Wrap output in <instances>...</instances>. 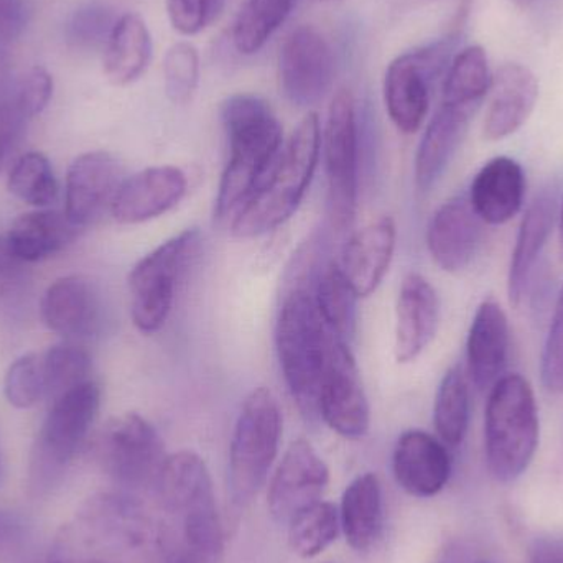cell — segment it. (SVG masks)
I'll use <instances>...</instances> for the list:
<instances>
[{
  "instance_id": "obj_35",
  "label": "cell",
  "mask_w": 563,
  "mask_h": 563,
  "mask_svg": "<svg viewBox=\"0 0 563 563\" xmlns=\"http://www.w3.org/2000/svg\"><path fill=\"white\" fill-rule=\"evenodd\" d=\"M42 366L45 397L49 400L91 380V356L73 343L49 347L42 357Z\"/></svg>"
},
{
  "instance_id": "obj_5",
  "label": "cell",
  "mask_w": 563,
  "mask_h": 563,
  "mask_svg": "<svg viewBox=\"0 0 563 563\" xmlns=\"http://www.w3.org/2000/svg\"><path fill=\"white\" fill-rule=\"evenodd\" d=\"M333 334L321 320L313 291L291 288L285 295L276 324V347L282 376L301 416L318 417L321 383Z\"/></svg>"
},
{
  "instance_id": "obj_17",
  "label": "cell",
  "mask_w": 563,
  "mask_h": 563,
  "mask_svg": "<svg viewBox=\"0 0 563 563\" xmlns=\"http://www.w3.org/2000/svg\"><path fill=\"white\" fill-rule=\"evenodd\" d=\"M124 181V172L114 155L96 151L79 155L68 168L65 187V214L78 230L96 223Z\"/></svg>"
},
{
  "instance_id": "obj_7",
  "label": "cell",
  "mask_w": 563,
  "mask_h": 563,
  "mask_svg": "<svg viewBox=\"0 0 563 563\" xmlns=\"http://www.w3.org/2000/svg\"><path fill=\"white\" fill-rule=\"evenodd\" d=\"M282 412L276 396L266 387L251 390L233 430L228 465V486L234 506L250 505L266 485L279 455Z\"/></svg>"
},
{
  "instance_id": "obj_36",
  "label": "cell",
  "mask_w": 563,
  "mask_h": 563,
  "mask_svg": "<svg viewBox=\"0 0 563 563\" xmlns=\"http://www.w3.org/2000/svg\"><path fill=\"white\" fill-rule=\"evenodd\" d=\"M9 191L23 203L46 208L58 198V181L48 158L40 152L22 155L9 175Z\"/></svg>"
},
{
  "instance_id": "obj_30",
  "label": "cell",
  "mask_w": 563,
  "mask_h": 563,
  "mask_svg": "<svg viewBox=\"0 0 563 563\" xmlns=\"http://www.w3.org/2000/svg\"><path fill=\"white\" fill-rule=\"evenodd\" d=\"M152 56V38L147 25L135 13L119 16L104 48V73L115 86L137 81Z\"/></svg>"
},
{
  "instance_id": "obj_2",
  "label": "cell",
  "mask_w": 563,
  "mask_h": 563,
  "mask_svg": "<svg viewBox=\"0 0 563 563\" xmlns=\"http://www.w3.org/2000/svg\"><path fill=\"white\" fill-rule=\"evenodd\" d=\"M221 122L230 158L221 175L214 218L233 220L247 198L263 184L282 152V125L260 96L234 95L221 104Z\"/></svg>"
},
{
  "instance_id": "obj_20",
  "label": "cell",
  "mask_w": 563,
  "mask_h": 563,
  "mask_svg": "<svg viewBox=\"0 0 563 563\" xmlns=\"http://www.w3.org/2000/svg\"><path fill=\"white\" fill-rule=\"evenodd\" d=\"M42 320L49 331L66 340H88L101 331L104 307L91 282L79 276L62 277L43 294Z\"/></svg>"
},
{
  "instance_id": "obj_25",
  "label": "cell",
  "mask_w": 563,
  "mask_h": 563,
  "mask_svg": "<svg viewBox=\"0 0 563 563\" xmlns=\"http://www.w3.org/2000/svg\"><path fill=\"white\" fill-rule=\"evenodd\" d=\"M558 191L555 187H548L536 195L522 217L508 273V295L512 307H519L528 295L536 266L558 221Z\"/></svg>"
},
{
  "instance_id": "obj_6",
  "label": "cell",
  "mask_w": 563,
  "mask_h": 563,
  "mask_svg": "<svg viewBox=\"0 0 563 563\" xmlns=\"http://www.w3.org/2000/svg\"><path fill=\"white\" fill-rule=\"evenodd\" d=\"M541 435L538 402L521 374L503 376L489 390L485 412L486 463L493 478L511 483L534 460Z\"/></svg>"
},
{
  "instance_id": "obj_29",
  "label": "cell",
  "mask_w": 563,
  "mask_h": 563,
  "mask_svg": "<svg viewBox=\"0 0 563 563\" xmlns=\"http://www.w3.org/2000/svg\"><path fill=\"white\" fill-rule=\"evenodd\" d=\"M78 233L65 213L42 210L16 218L5 236L19 260L35 264L62 253Z\"/></svg>"
},
{
  "instance_id": "obj_45",
  "label": "cell",
  "mask_w": 563,
  "mask_h": 563,
  "mask_svg": "<svg viewBox=\"0 0 563 563\" xmlns=\"http://www.w3.org/2000/svg\"><path fill=\"white\" fill-rule=\"evenodd\" d=\"M529 563H563V538L539 536L529 548Z\"/></svg>"
},
{
  "instance_id": "obj_1",
  "label": "cell",
  "mask_w": 563,
  "mask_h": 563,
  "mask_svg": "<svg viewBox=\"0 0 563 563\" xmlns=\"http://www.w3.org/2000/svg\"><path fill=\"white\" fill-rule=\"evenodd\" d=\"M155 493L168 518L157 534L165 563H221L223 528L205 460L188 450L168 455Z\"/></svg>"
},
{
  "instance_id": "obj_18",
  "label": "cell",
  "mask_w": 563,
  "mask_h": 563,
  "mask_svg": "<svg viewBox=\"0 0 563 563\" xmlns=\"http://www.w3.org/2000/svg\"><path fill=\"white\" fill-rule=\"evenodd\" d=\"M188 190V178L172 165L148 167L124 178L112 201L111 214L121 224H141L174 210Z\"/></svg>"
},
{
  "instance_id": "obj_49",
  "label": "cell",
  "mask_w": 563,
  "mask_h": 563,
  "mask_svg": "<svg viewBox=\"0 0 563 563\" xmlns=\"http://www.w3.org/2000/svg\"><path fill=\"white\" fill-rule=\"evenodd\" d=\"M558 220H559V243H561V253H562V257H563V195H562L561 203H559Z\"/></svg>"
},
{
  "instance_id": "obj_38",
  "label": "cell",
  "mask_w": 563,
  "mask_h": 563,
  "mask_svg": "<svg viewBox=\"0 0 563 563\" xmlns=\"http://www.w3.org/2000/svg\"><path fill=\"white\" fill-rule=\"evenodd\" d=\"M200 58L191 43L178 42L164 59L165 92L175 104H187L197 91Z\"/></svg>"
},
{
  "instance_id": "obj_24",
  "label": "cell",
  "mask_w": 563,
  "mask_h": 563,
  "mask_svg": "<svg viewBox=\"0 0 563 563\" xmlns=\"http://www.w3.org/2000/svg\"><path fill=\"white\" fill-rule=\"evenodd\" d=\"M511 328L501 305L485 300L473 317L466 341V371L476 389L486 393L501 379L509 360Z\"/></svg>"
},
{
  "instance_id": "obj_37",
  "label": "cell",
  "mask_w": 563,
  "mask_h": 563,
  "mask_svg": "<svg viewBox=\"0 0 563 563\" xmlns=\"http://www.w3.org/2000/svg\"><path fill=\"white\" fill-rule=\"evenodd\" d=\"M119 16L106 3L91 2L76 9L65 26V38L75 52L106 48Z\"/></svg>"
},
{
  "instance_id": "obj_15",
  "label": "cell",
  "mask_w": 563,
  "mask_h": 563,
  "mask_svg": "<svg viewBox=\"0 0 563 563\" xmlns=\"http://www.w3.org/2000/svg\"><path fill=\"white\" fill-rule=\"evenodd\" d=\"M279 78L282 92L297 108H311L328 95L334 55L320 30L303 25L287 36L280 49Z\"/></svg>"
},
{
  "instance_id": "obj_32",
  "label": "cell",
  "mask_w": 563,
  "mask_h": 563,
  "mask_svg": "<svg viewBox=\"0 0 563 563\" xmlns=\"http://www.w3.org/2000/svg\"><path fill=\"white\" fill-rule=\"evenodd\" d=\"M433 426L445 445L459 446L470 426V384L460 364L450 367L437 389Z\"/></svg>"
},
{
  "instance_id": "obj_42",
  "label": "cell",
  "mask_w": 563,
  "mask_h": 563,
  "mask_svg": "<svg viewBox=\"0 0 563 563\" xmlns=\"http://www.w3.org/2000/svg\"><path fill=\"white\" fill-rule=\"evenodd\" d=\"M53 96V78L42 66L30 68L13 89L10 101L22 112L23 118L42 114Z\"/></svg>"
},
{
  "instance_id": "obj_4",
  "label": "cell",
  "mask_w": 563,
  "mask_h": 563,
  "mask_svg": "<svg viewBox=\"0 0 563 563\" xmlns=\"http://www.w3.org/2000/svg\"><path fill=\"white\" fill-rule=\"evenodd\" d=\"M320 154V119L310 112L282 148L273 170L231 221L234 236H264L290 220L313 180Z\"/></svg>"
},
{
  "instance_id": "obj_39",
  "label": "cell",
  "mask_w": 563,
  "mask_h": 563,
  "mask_svg": "<svg viewBox=\"0 0 563 563\" xmlns=\"http://www.w3.org/2000/svg\"><path fill=\"white\" fill-rule=\"evenodd\" d=\"M3 394L16 409H30L40 402L45 397L42 357L30 353L13 361L3 379Z\"/></svg>"
},
{
  "instance_id": "obj_11",
  "label": "cell",
  "mask_w": 563,
  "mask_h": 563,
  "mask_svg": "<svg viewBox=\"0 0 563 563\" xmlns=\"http://www.w3.org/2000/svg\"><path fill=\"white\" fill-rule=\"evenodd\" d=\"M321 151L327 172L328 218L336 233H344L356 214L360 168L356 102L347 89H340L331 99Z\"/></svg>"
},
{
  "instance_id": "obj_51",
  "label": "cell",
  "mask_w": 563,
  "mask_h": 563,
  "mask_svg": "<svg viewBox=\"0 0 563 563\" xmlns=\"http://www.w3.org/2000/svg\"><path fill=\"white\" fill-rule=\"evenodd\" d=\"M320 2H334V0H320Z\"/></svg>"
},
{
  "instance_id": "obj_41",
  "label": "cell",
  "mask_w": 563,
  "mask_h": 563,
  "mask_svg": "<svg viewBox=\"0 0 563 563\" xmlns=\"http://www.w3.org/2000/svg\"><path fill=\"white\" fill-rule=\"evenodd\" d=\"M228 0H167L172 25L181 35H197L210 26L227 7Z\"/></svg>"
},
{
  "instance_id": "obj_19",
  "label": "cell",
  "mask_w": 563,
  "mask_h": 563,
  "mask_svg": "<svg viewBox=\"0 0 563 563\" xmlns=\"http://www.w3.org/2000/svg\"><path fill=\"white\" fill-rule=\"evenodd\" d=\"M483 224L468 197L446 200L427 228V247L433 263L449 274L468 269L482 246Z\"/></svg>"
},
{
  "instance_id": "obj_13",
  "label": "cell",
  "mask_w": 563,
  "mask_h": 563,
  "mask_svg": "<svg viewBox=\"0 0 563 563\" xmlns=\"http://www.w3.org/2000/svg\"><path fill=\"white\" fill-rule=\"evenodd\" d=\"M456 36L397 56L384 76V101L387 114L404 134H416L429 112L430 92L452 63Z\"/></svg>"
},
{
  "instance_id": "obj_33",
  "label": "cell",
  "mask_w": 563,
  "mask_h": 563,
  "mask_svg": "<svg viewBox=\"0 0 563 563\" xmlns=\"http://www.w3.org/2000/svg\"><path fill=\"white\" fill-rule=\"evenodd\" d=\"M288 544L301 559H314L327 551L341 531L340 509L318 501L288 522Z\"/></svg>"
},
{
  "instance_id": "obj_12",
  "label": "cell",
  "mask_w": 563,
  "mask_h": 563,
  "mask_svg": "<svg viewBox=\"0 0 563 563\" xmlns=\"http://www.w3.org/2000/svg\"><path fill=\"white\" fill-rule=\"evenodd\" d=\"M95 453L106 475L125 493L155 492L168 456L157 430L139 413L112 419L99 433Z\"/></svg>"
},
{
  "instance_id": "obj_27",
  "label": "cell",
  "mask_w": 563,
  "mask_h": 563,
  "mask_svg": "<svg viewBox=\"0 0 563 563\" xmlns=\"http://www.w3.org/2000/svg\"><path fill=\"white\" fill-rule=\"evenodd\" d=\"M526 187L528 181L522 165L501 155L479 168L473 178L468 200L483 223L501 227L522 210Z\"/></svg>"
},
{
  "instance_id": "obj_21",
  "label": "cell",
  "mask_w": 563,
  "mask_h": 563,
  "mask_svg": "<svg viewBox=\"0 0 563 563\" xmlns=\"http://www.w3.org/2000/svg\"><path fill=\"white\" fill-rule=\"evenodd\" d=\"M397 485L416 498L439 495L452 475V459L445 443L423 430H407L393 453Z\"/></svg>"
},
{
  "instance_id": "obj_16",
  "label": "cell",
  "mask_w": 563,
  "mask_h": 563,
  "mask_svg": "<svg viewBox=\"0 0 563 563\" xmlns=\"http://www.w3.org/2000/svg\"><path fill=\"white\" fill-rule=\"evenodd\" d=\"M330 470L310 442L295 440L282 456L269 482L267 508L274 521L288 525L301 511L321 501Z\"/></svg>"
},
{
  "instance_id": "obj_48",
  "label": "cell",
  "mask_w": 563,
  "mask_h": 563,
  "mask_svg": "<svg viewBox=\"0 0 563 563\" xmlns=\"http://www.w3.org/2000/svg\"><path fill=\"white\" fill-rule=\"evenodd\" d=\"M10 82V58L3 45H0V98L5 95ZM2 102V101H0Z\"/></svg>"
},
{
  "instance_id": "obj_52",
  "label": "cell",
  "mask_w": 563,
  "mask_h": 563,
  "mask_svg": "<svg viewBox=\"0 0 563 563\" xmlns=\"http://www.w3.org/2000/svg\"><path fill=\"white\" fill-rule=\"evenodd\" d=\"M479 563H489V562H479Z\"/></svg>"
},
{
  "instance_id": "obj_50",
  "label": "cell",
  "mask_w": 563,
  "mask_h": 563,
  "mask_svg": "<svg viewBox=\"0 0 563 563\" xmlns=\"http://www.w3.org/2000/svg\"><path fill=\"white\" fill-rule=\"evenodd\" d=\"M512 2H515L519 9H528V7H531L536 0H512Z\"/></svg>"
},
{
  "instance_id": "obj_34",
  "label": "cell",
  "mask_w": 563,
  "mask_h": 563,
  "mask_svg": "<svg viewBox=\"0 0 563 563\" xmlns=\"http://www.w3.org/2000/svg\"><path fill=\"white\" fill-rule=\"evenodd\" d=\"M298 0H246L236 23L233 40L238 52L253 55L288 19Z\"/></svg>"
},
{
  "instance_id": "obj_22",
  "label": "cell",
  "mask_w": 563,
  "mask_h": 563,
  "mask_svg": "<svg viewBox=\"0 0 563 563\" xmlns=\"http://www.w3.org/2000/svg\"><path fill=\"white\" fill-rule=\"evenodd\" d=\"M440 324V300L435 288L420 274H407L396 305L397 363L416 361L435 338Z\"/></svg>"
},
{
  "instance_id": "obj_43",
  "label": "cell",
  "mask_w": 563,
  "mask_h": 563,
  "mask_svg": "<svg viewBox=\"0 0 563 563\" xmlns=\"http://www.w3.org/2000/svg\"><path fill=\"white\" fill-rule=\"evenodd\" d=\"M25 122L26 119L10 99L0 102V170L22 135Z\"/></svg>"
},
{
  "instance_id": "obj_26",
  "label": "cell",
  "mask_w": 563,
  "mask_h": 563,
  "mask_svg": "<svg viewBox=\"0 0 563 563\" xmlns=\"http://www.w3.org/2000/svg\"><path fill=\"white\" fill-rule=\"evenodd\" d=\"M396 241V223L390 217L373 221L350 238L340 267L357 297H369L383 284L393 264Z\"/></svg>"
},
{
  "instance_id": "obj_14",
  "label": "cell",
  "mask_w": 563,
  "mask_h": 563,
  "mask_svg": "<svg viewBox=\"0 0 563 563\" xmlns=\"http://www.w3.org/2000/svg\"><path fill=\"white\" fill-rule=\"evenodd\" d=\"M318 417L338 435L363 439L371 426V409L356 360L344 341L333 338L321 383Z\"/></svg>"
},
{
  "instance_id": "obj_10",
  "label": "cell",
  "mask_w": 563,
  "mask_h": 563,
  "mask_svg": "<svg viewBox=\"0 0 563 563\" xmlns=\"http://www.w3.org/2000/svg\"><path fill=\"white\" fill-rule=\"evenodd\" d=\"M201 250V233L195 228L170 238L139 261L129 274L131 317L142 333H157L174 310L178 284Z\"/></svg>"
},
{
  "instance_id": "obj_8",
  "label": "cell",
  "mask_w": 563,
  "mask_h": 563,
  "mask_svg": "<svg viewBox=\"0 0 563 563\" xmlns=\"http://www.w3.org/2000/svg\"><path fill=\"white\" fill-rule=\"evenodd\" d=\"M157 538L144 506L129 493H104L89 499L73 525L63 529L56 555L125 554Z\"/></svg>"
},
{
  "instance_id": "obj_28",
  "label": "cell",
  "mask_w": 563,
  "mask_h": 563,
  "mask_svg": "<svg viewBox=\"0 0 563 563\" xmlns=\"http://www.w3.org/2000/svg\"><path fill=\"white\" fill-rule=\"evenodd\" d=\"M383 486L377 475L364 473L347 485L341 498V531L350 548L369 551L383 531Z\"/></svg>"
},
{
  "instance_id": "obj_31",
  "label": "cell",
  "mask_w": 563,
  "mask_h": 563,
  "mask_svg": "<svg viewBox=\"0 0 563 563\" xmlns=\"http://www.w3.org/2000/svg\"><path fill=\"white\" fill-rule=\"evenodd\" d=\"M314 303L321 320L338 340L347 341L354 336L357 320V294L344 277L340 264L328 263L318 273L313 290Z\"/></svg>"
},
{
  "instance_id": "obj_40",
  "label": "cell",
  "mask_w": 563,
  "mask_h": 563,
  "mask_svg": "<svg viewBox=\"0 0 563 563\" xmlns=\"http://www.w3.org/2000/svg\"><path fill=\"white\" fill-rule=\"evenodd\" d=\"M541 377L549 393L563 394V287L559 291L551 327L542 350Z\"/></svg>"
},
{
  "instance_id": "obj_44",
  "label": "cell",
  "mask_w": 563,
  "mask_h": 563,
  "mask_svg": "<svg viewBox=\"0 0 563 563\" xmlns=\"http://www.w3.org/2000/svg\"><path fill=\"white\" fill-rule=\"evenodd\" d=\"M29 9L23 0H0V45L15 42L25 32Z\"/></svg>"
},
{
  "instance_id": "obj_47",
  "label": "cell",
  "mask_w": 563,
  "mask_h": 563,
  "mask_svg": "<svg viewBox=\"0 0 563 563\" xmlns=\"http://www.w3.org/2000/svg\"><path fill=\"white\" fill-rule=\"evenodd\" d=\"M22 536V522L15 515L9 511H0V554L9 551L20 541Z\"/></svg>"
},
{
  "instance_id": "obj_46",
  "label": "cell",
  "mask_w": 563,
  "mask_h": 563,
  "mask_svg": "<svg viewBox=\"0 0 563 563\" xmlns=\"http://www.w3.org/2000/svg\"><path fill=\"white\" fill-rule=\"evenodd\" d=\"M26 266L29 264L13 253L7 236H0V284L9 285L22 279Z\"/></svg>"
},
{
  "instance_id": "obj_9",
  "label": "cell",
  "mask_w": 563,
  "mask_h": 563,
  "mask_svg": "<svg viewBox=\"0 0 563 563\" xmlns=\"http://www.w3.org/2000/svg\"><path fill=\"white\" fill-rule=\"evenodd\" d=\"M101 407V389L88 380L52 400L30 462V486L48 492L88 439Z\"/></svg>"
},
{
  "instance_id": "obj_23",
  "label": "cell",
  "mask_w": 563,
  "mask_h": 563,
  "mask_svg": "<svg viewBox=\"0 0 563 563\" xmlns=\"http://www.w3.org/2000/svg\"><path fill=\"white\" fill-rule=\"evenodd\" d=\"M488 109L483 134L488 141H503L516 134L534 112L539 81L521 63H506L492 76Z\"/></svg>"
},
{
  "instance_id": "obj_3",
  "label": "cell",
  "mask_w": 563,
  "mask_h": 563,
  "mask_svg": "<svg viewBox=\"0 0 563 563\" xmlns=\"http://www.w3.org/2000/svg\"><path fill=\"white\" fill-rule=\"evenodd\" d=\"M488 55L479 45L462 49L450 63L443 81L442 102L430 119L416 154L413 177L417 190H432L443 177L470 122L475 118L492 86Z\"/></svg>"
}]
</instances>
